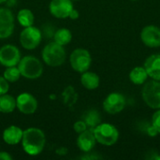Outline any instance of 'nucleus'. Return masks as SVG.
<instances>
[{"label":"nucleus","instance_id":"nucleus-10","mask_svg":"<svg viewBox=\"0 0 160 160\" xmlns=\"http://www.w3.org/2000/svg\"><path fill=\"white\" fill-rule=\"evenodd\" d=\"M141 39L149 48H158L160 47V28L154 24L144 26L141 32Z\"/></svg>","mask_w":160,"mask_h":160},{"label":"nucleus","instance_id":"nucleus-3","mask_svg":"<svg viewBox=\"0 0 160 160\" xmlns=\"http://www.w3.org/2000/svg\"><path fill=\"white\" fill-rule=\"evenodd\" d=\"M97 142L104 146H112L119 139L117 128L110 123H100L93 129Z\"/></svg>","mask_w":160,"mask_h":160},{"label":"nucleus","instance_id":"nucleus-35","mask_svg":"<svg viewBox=\"0 0 160 160\" xmlns=\"http://www.w3.org/2000/svg\"><path fill=\"white\" fill-rule=\"evenodd\" d=\"M132 1H137V0H132Z\"/></svg>","mask_w":160,"mask_h":160},{"label":"nucleus","instance_id":"nucleus-14","mask_svg":"<svg viewBox=\"0 0 160 160\" xmlns=\"http://www.w3.org/2000/svg\"><path fill=\"white\" fill-rule=\"evenodd\" d=\"M97 143L94 132L91 129H86L85 131L79 134L77 138V145L79 149L83 153H88L93 150Z\"/></svg>","mask_w":160,"mask_h":160},{"label":"nucleus","instance_id":"nucleus-22","mask_svg":"<svg viewBox=\"0 0 160 160\" xmlns=\"http://www.w3.org/2000/svg\"><path fill=\"white\" fill-rule=\"evenodd\" d=\"M53 39L56 43L65 46L68 45L72 39V34L70 30L67 28H60L56 30L53 34Z\"/></svg>","mask_w":160,"mask_h":160},{"label":"nucleus","instance_id":"nucleus-4","mask_svg":"<svg viewBox=\"0 0 160 160\" xmlns=\"http://www.w3.org/2000/svg\"><path fill=\"white\" fill-rule=\"evenodd\" d=\"M18 68L21 75L29 80H36L39 78L43 72V66L41 62L32 55H26L21 58L18 64Z\"/></svg>","mask_w":160,"mask_h":160},{"label":"nucleus","instance_id":"nucleus-2","mask_svg":"<svg viewBox=\"0 0 160 160\" xmlns=\"http://www.w3.org/2000/svg\"><path fill=\"white\" fill-rule=\"evenodd\" d=\"M44 63L50 67H59L65 63L67 54L62 45L55 41L48 43L41 52Z\"/></svg>","mask_w":160,"mask_h":160},{"label":"nucleus","instance_id":"nucleus-31","mask_svg":"<svg viewBox=\"0 0 160 160\" xmlns=\"http://www.w3.org/2000/svg\"><path fill=\"white\" fill-rule=\"evenodd\" d=\"M86 155L82 157L81 158L82 159H98V158H100V157L98 156H95V155H88V153H85Z\"/></svg>","mask_w":160,"mask_h":160},{"label":"nucleus","instance_id":"nucleus-28","mask_svg":"<svg viewBox=\"0 0 160 160\" xmlns=\"http://www.w3.org/2000/svg\"><path fill=\"white\" fill-rule=\"evenodd\" d=\"M79 16H80L79 11H78L77 9L73 8V9L71 10V12H70V14H69V16H68V17H69L71 20H76V19H78V18H79Z\"/></svg>","mask_w":160,"mask_h":160},{"label":"nucleus","instance_id":"nucleus-29","mask_svg":"<svg viewBox=\"0 0 160 160\" xmlns=\"http://www.w3.org/2000/svg\"><path fill=\"white\" fill-rule=\"evenodd\" d=\"M12 157L7 152H0V160H11Z\"/></svg>","mask_w":160,"mask_h":160},{"label":"nucleus","instance_id":"nucleus-34","mask_svg":"<svg viewBox=\"0 0 160 160\" xmlns=\"http://www.w3.org/2000/svg\"><path fill=\"white\" fill-rule=\"evenodd\" d=\"M71 1H78V0H71Z\"/></svg>","mask_w":160,"mask_h":160},{"label":"nucleus","instance_id":"nucleus-27","mask_svg":"<svg viewBox=\"0 0 160 160\" xmlns=\"http://www.w3.org/2000/svg\"><path fill=\"white\" fill-rule=\"evenodd\" d=\"M9 89V84L8 82L4 78V76H0V96L7 94Z\"/></svg>","mask_w":160,"mask_h":160},{"label":"nucleus","instance_id":"nucleus-32","mask_svg":"<svg viewBox=\"0 0 160 160\" xmlns=\"http://www.w3.org/2000/svg\"><path fill=\"white\" fill-rule=\"evenodd\" d=\"M154 158L157 160H160V156H158V157H156V158Z\"/></svg>","mask_w":160,"mask_h":160},{"label":"nucleus","instance_id":"nucleus-16","mask_svg":"<svg viewBox=\"0 0 160 160\" xmlns=\"http://www.w3.org/2000/svg\"><path fill=\"white\" fill-rule=\"evenodd\" d=\"M22 130L16 126H10L7 128L3 132V140L9 145L18 144L22 138Z\"/></svg>","mask_w":160,"mask_h":160},{"label":"nucleus","instance_id":"nucleus-19","mask_svg":"<svg viewBox=\"0 0 160 160\" xmlns=\"http://www.w3.org/2000/svg\"><path fill=\"white\" fill-rule=\"evenodd\" d=\"M82 120L84 121V123L87 126V128L91 129V130H93L97 126H98L101 123L100 114L96 110H89V111H87L82 115Z\"/></svg>","mask_w":160,"mask_h":160},{"label":"nucleus","instance_id":"nucleus-18","mask_svg":"<svg viewBox=\"0 0 160 160\" xmlns=\"http://www.w3.org/2000/svg\"><path fill=\"white\" fill-rule=\"evenodd\" d=\"M149 78L144 67H135L129 72V80L136 85H143Z\"/></svg>","mask_w":160,"mask_h":160},{"label":"nucleus","instance_id":"nucleus-25","mask_svg":"<svg viewBox=\"0 0 160 160\" xmlns=\"http://www.w3.org/2000/svg\"><path fill=\"white\" fill-rule=\"evenodd\" d=\"M152 126L156 128V130L160 134V109L156 110L152 116Z\"/></svg>","mask_w":160,"mask_h":160},{"label":"nucleus","instance_id":"nucleus-20","mask_svg":"<svg viewBox=\"0 0 160 160\" xmlns=\"http://www.w3.org/2000/svg\"><path fill=\"white\" fill-rule=\"evenodd\" d=\"M16 108V99L10 95L0 96V112L9 113L12 112Z\"/></svg>","mask_w":160,"mask_h":160},{"label":"nucleus","instance_id":"nucleus-33","mask_svg":"<svg viewBox=\"0 0 160 160\" xmlns=\"http://www.w3.org/2000/svg\"><path fill=\"white\" fill-rule=\"evenodd\" d=\"M7 0H0V4H2V3H4V2H6Z\"/></svg>","mask_w":160,"mask_h":160},{"label":"nucleus","instance_id":"nucleus-11","mask_svg":"<svg viewBox=\"0 0 160 160\" xmlns=\"http://www.w3.org/2000/svg\"><path fill=\"white\" fill-rule=\"evenodd\" d=\"M74 8L71 0H52L49 6L50 12L58 19H66Z\"/></svg>","mask_w":160,"mask_h":160},{"label":"nucleus","instance_id":"nucleus-6","mask_svg":"<svg viewBox=\"0 0 160 160\" xmlns=\"http://www.w3.org/2000/svg\"><path fill=\"white\" fill-rule=\"evenodd\" d=\"M69 62L71 68L80 73L87 71L92 63V57L90 52L82 48H79L74 50L69 57Z\"/></svg>","mask_w":160,"mask_h":160},{"label":"nucleus","instance_id":"nucleus-9","mask_svg":"<svg viewBox=\"0 0 160 160\" xmlns=\"http://www.w3.org/2000/svg\"><path fill=\"white\" fill-rule=\"evenodd\" d=\"M21 60L19 49L11 44L4 45L0 48V64L4 67L17 66Z\"/></svg>","mask_w":160,"mask_h":160},{"label":"nucleus","instance_id":"nucleus-12","mask_svg":"<svg viewBox=\"0 0 160 160\" xmlns=\"http://www.w3.org/2000/svg\"><path fill=\"white\" fill-rule=\"evenodd\" d=\"M16 108L23 114H33L38 109V100L29 93H22L16 98Z\"/></svg>","mask_w":160,"mask_h":160},{"label":"nucleus","instance_id":"nucleus-7","mask_svg":"<svg viewBox=\"0 0 160 160\" xmlns=\"http://www.w3.org/2000/svg\"><path fill=\"white\" fill-rule=\"evenodd\" d=\"M42 38L41 31L33 25L24 27V29L20 34V42L22 48L26 50L36 49Z\"/></svg>","mask_w":160,"mask_h":160},{"label":"nucleus","instance_id":"nucleus-23","mask_svg":"<svg viewBox=\"0 0 160 160\" xmlns=\"http://www.w3.org/2000/svg\"><path fill=\"white\" fill-rule=\"evenodd\" d=\"M21 72L18 68V67L13 66V67H8L7 69L4 71V78L8 82H17L20 77H21Z\"/></svg>","mask_w":160,"mask_h":160},{"label":"nucleus","instance_id":"nucleus-21","mask_svg":"<svg viewBox=\"0 0 160 160\" xmlns=\"http://www.w3.org/2000/svg\"><path fill=\"white\" fill-rule=\"evenodd\" d=\"M17 20L19 22V23L23 26V27H27V26H31L34 23L35 21V17L33 12L28 9V8H22L21 9L18 14H17Z\"/></svg>","mask_w":160,"mask_h":160},{"label":"nucleus","instance_id":"nucleus-5","mask_svg":"<svg viewBox=\"0 0 160 160\" xmlns=\"http://www.w3.org/2000/svg\"><path fill=\"white\" fill-rule=\"evenodd\" d=\"M142 97L145 104L153 109H160V82L152 80L143 84Z\"/></svg>","mask_w":160,"mask_h":160},{"label":"nucleus","instance_id":"nucleus-24","mask_svg":"<svg viewBox=\"0 0 160 160\" xmlns=\"http://www.w3.org/2000/svg\"><path fill=\"white\" fill-rule=\"evenodd\" d=\"M63 98H64V102L66 105L72 106L74 103H76L77 98H78V95L72 86H68L63 92Z\"/></svg>","mask_w":160,"mask_h":160},{"label":"nucleus","instance_id":"nucleus-26","mask_svg":"<svg viewBox=\"0 0 160 160\" xmlns=\"http://www.w3.org/2000/svg\"><path fill=\"white\" fill-rule=\"evenodd\" d=\"M73 128H74L75 132L78 133V134H80V133L85 131L86 129H88V128H87V126H86V124L84 123L83 120H79V121H77V122L74 124Z\"/></svg>","mask_w":160,"mask_h":160},{"label":"nucleus","instance_id":"nucleus-13","mask_svg":"<svg viewBox=\"0 0 160 160\" xmlns=\"http://www.w3.org/2000/svg\"><path fill=\"white\" fill-rule=\"evenodd\" d=\"M14 31V17L12 12L5 8H0V38H7Z\"/></svg>","mask_w":160,"mask_h":160},{"label":"nucleus","instance_id":"nucleus-15","mask_svg":"<svg viewBox=\"0 0 160 160\" xmlns=\"http://www.w3.org/2000/svg\"><path fill=\"white\" fill-rule=\"evenodd\" d=\"M146 72L152 80L160 82V53L151 54L143 64Z\"/></svg>","mask_w":160,"mask_h":160},{"label":"nucleus","instance_id":"nucleus-30","mask_svg":"<svg viewBox=\"0 0 160 160\" xmlns=\"http://www.w3.org/2000/svg\"><path fill=\"white\" fill-rule=\"evenodd\" d=\"M147 133H148V135H150V136H152V137H154V136H157L158 134V132L156 130V128L151 125V127L148 128V130H147Z\"/></svg>","mask_w":160,"mask_h":160},{"label":"nucleus","instance_id":"nucleus-8","mask_svg":"<svg viewBox=\"0 0 160 160\" xmlns=\"http://www.w3.org/2000/svg\"><path fill=\"white\" fill-rule=\"evenodd\" d=\"M125 106L126 98L118 92L109 94L103 101V109L109 114H116L121 112L125 109Z\"/></svg>","mask_w":160,"mask_h":160},{"label":"nucleus","instance_id":"nucleus-17","mask_svg":"<svg viewBox=\"0 0 160 160\" xmlns=\"http://www.w3.org/2000/svg\"><path fill=\"white\" fill-rule=\"evenodd\" d=\"M81 82L84 88L88 90H95L99 86L100 79L97 73L87 70L82 73Z\"/></svg>","mask_w":160,"mask_h":160},{"label":"nucleus","instance_id":"nucleus-1","mask_svg":"<svg viewBox=\"0 0 160 160\" xmlns=\"http://www.w3.org/2000/svg\"><path fill=\"white\" fill-rule=\"evenodd\" d=\"M22 146L23 151L29 156L39 155L46 144L44 132L38 128H29L23 130L22 138Z\"/></svg>","mask_w":160,"mask_h":160}]
</instances>
